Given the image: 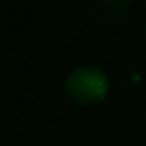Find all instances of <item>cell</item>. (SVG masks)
<instances>
[{"mask_svg": "<svg viewBox=\"0 0 146 146\" xmlns=\"http://www.w3.org/2000/svg\"><path fill=\"white\" fill-rule=\"evenodd\" d=\"M108 76L100 66L80 64L66 76V92L80 102H100L108 92Z\"/></svg>", "mask_w": 146, "mask_h": 146, "instance_id": "cell-1", "label": "cell"}, {"mask_svg": "<svg viewBox=\"0 0 146 146\" xmlns=\"http://www.w3.org/2000/svg\"><path fill=\"white\" fill-rule=\"evenodd\" d=\"M108 2H112V4H116V2H124V0H108Z\"/></svg>", "mask_w": 146, "mask_h": 146, "instance_id": "cell-2", "label": "cell"}, {"mask_svg": "<svg viewBox=\"0 0 146 146\" xmlns=\"http://www.w3.org/2000/svg\"><path fill=\"white\" fill-rule=\"evenodd\" d=\"M144 40H146V28H144Z\"/></svg>", "mask_w": 146, "mask_h": 146, "instance_id": "cell-3", "label": "cell"}]
</instances>
